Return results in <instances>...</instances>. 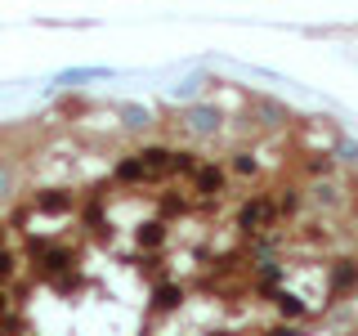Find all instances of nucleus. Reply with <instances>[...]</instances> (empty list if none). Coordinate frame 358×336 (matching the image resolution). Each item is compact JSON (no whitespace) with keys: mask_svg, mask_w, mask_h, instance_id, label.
Masks as SVG:
<instances>
[{"mask_svg":"<svg viewBox=\"0 0 358 336\" xmlns=\"http://www.w3.org/2000/svg\"><path fill=\"white\" fill-rule=\"evenodd\" d=\"M0 242H5V229H0Z\"/></svg>","mask_w":358,"mask_h":336,"instance_id":"obj_2","label":"nucleus"},{"mask_svg":"<svg viewBox=\"0 0 358 336\" xmlns=\"http://www.w3.org/2000/svg\"><path fill=\"white\" fill-rule=\"evenodd\" d=\"M5 314H9V296H5V291H0V318H5Z\"/></svg>","mask_w":358,"mask_h":336,"instance_id":"obj_1","label":"nucleus"}]
</instances>
